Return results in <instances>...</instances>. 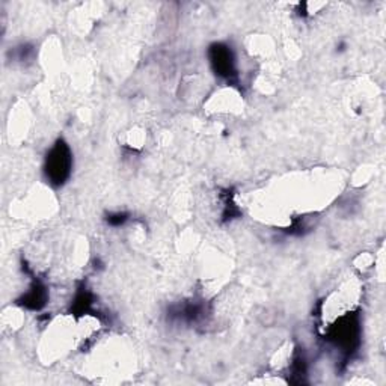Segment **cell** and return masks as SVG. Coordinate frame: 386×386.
I'll list each match as a JSON object with an SVG mask.
<instances>
[{
  "mask_svg": "<svg viewBox=\"0 0 386 386\" xmlns=\"http://www.w3.org/2000/svg\"><path fill=\"white\" fill-rule=\"evenodd\" d=\"M70 154L66 145H58L48 157V174L55 182H63L70 172Z\"/></svg>",
  "mask_w": 386,
  "mask_h": 386,
  "instance_id": "cell-1",
  "label": "cell"
}]
</instances>
